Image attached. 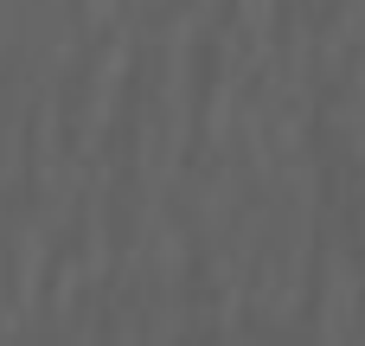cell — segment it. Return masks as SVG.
Segmentation results:
<instances>
[]
</instances>
